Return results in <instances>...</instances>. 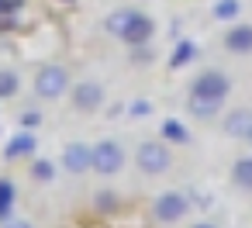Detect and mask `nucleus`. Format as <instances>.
Returning <instances> with one entry per match:
<instances>
[{
    "instance_id": "nucleus-1",
    "label": "nucleus",
    "mask_w": 252,
    "mask_h": 228,
    "mask_svg": "<svg viewBox=\"0 0 252 228\" xmlns=\"http://www.w3.org/2000/svg\"><path fill=\"white\" fill-rule=\"evenodd\" d=\"M104 32L111 35V38H118V42H125V45H149L152 42V35H156V25H152V18L149 14H142V11H135V7H118V11H111L107 18H104Z\"/></svg>"
},
{
    "instance_id": "nucleus-2",
    "label": "nucleus",
    "mask_w": 252,
    "mask_h": 228,
    "mask_svg": "<svg viewBox=\"0 0 252 228\" xmlns=\"http://www.w3.org/2000/svg\"><path fill=\"white\" fill-rule=\"evenodd\" d=\"M135 166H138L145 176H159V173H166V169L173 166V152H169L166 142L149 138V142H142V145L135 149Z\"/></svg>"
},
{
    "instance_id": "nucleus-3",
    "label": "nucleus",
    "mask_w": 252,
    "mask_h": 228,
    "mask_svg": "<svg viewBox=\"0 0 252 228\" xmlns=\"http://www.w3.org/2000/svg\"><path fill=\"white\" fill-rule=\"evenodd\" d=\"M66 90H69V69H66V66L45 63V66L35 73V94H38L42 100H59Z\"/></svg>"
},
{
    "instance_id": "nucleus-4",
    "label": "nucleus",
    "mask_w": 252,
    "mask_h": 228,
    "mask_svg": "<svg viewBox=\"0 0 252 228\" xmlns=\"http://www.w3.org/2000/svg\"><path fill=\"white\" fill-rule=\"evenodd\" d=\"M228 94H231V80L221 69H204V73H197L190 80V97H204V100H221L224 104Z\"/></svg>"
},
{
    "instance_id": "nucleus-5",
    "label": "nucleus",
    "mask_w": 252,
    "mask_h": 228,
    "mask_svg": "<svg viewBox=\"0 0 252 228\" xmlns=\"http://www.w3.org/2000/svg\"><path fill=\"white\" fill-rule=\"evenodd\" d=\"M121 166H125V149H121V142L104 138V142L94 145V173H100V176H114Z\"/></svg>"
},
{
    "instance_id": "nucleus-6",
    "label": "nucleus",
    "mask_w": 252,
    "mask_h": 228,
    "mask_svg": "<svg viewBox=\"0 0 252 228\" xmlns=\"http://www.w3.org/2000/svg\"><path fill=\"white\" fill-rule=\"evenodd\" d=\"M152 211H156L159 221L173 225V221L187 218V211H190V197H187L183 190H166V194L156 197V207H152Z\"/></svg>"
},
{
    "instance_id": "nucleus-7",
    "label": "nucleus",
    "mask_w": 252,
    "mask_h": 228,
    "mask_svg": "<svg viewBox=\"0 0 252 228\" xmlns=\"http://www.w3.org/2000/svg\"><path fill=\"white\" fill-rule=\"evenodd\" d=\"M69 94H73V107L83 111V114H90L104 104V87L97 80H80V83L69 87Z\"/></svg>"
},
{
    "instance_id": "nucleus-8",
    "label": "nucleus",
    "mask_w": 252,
    "mask_h": 228,
    "mask_svg": "<svg viewBox=\"0 0 252 228\" xmlns=\"http://www.w3.org/2000/svg\"><path fill=\"white\" fill-rule=\"evenodd\" d=\"M63 166L69 169V173H87V169H94V145H87V142H69L66 149H63Z\"/></svg>"
},
{
    "instance_id": "nucleus-9",
    "label": "nucleus",
    "mask_w": 252,
    "mask_h": 228,
    "mask_svg": "<svg viewBox=\"0 0 252 228\" xmlns=\"http://www.w3.org/2000/svg\"><path fill=\"white\" fill-rule=\"evenodd\" d=\"M224 49L231 56H252V25L231 21V28L224 32Z\"/></svg>"
},
{
    "instance_id": "nucleus-10",
    "label": "nucleus",
    "mask_w": 252,
    "mask_h": 228,
    "mask_svg": "<svg viewBox=\"0 0 252 228\" xmlns=\"http://www.w3.org/2000/svg\"><path fill=\"white\" fill-rule=\"evenodd\" d=\"M224 135L228 138H249L252 135V107H235L224 118Z\"/></svg>"
},
{
    "instance_id": "nucleus-11",
    "label": "nucleus",
    "mask_w": 252,
    "mask_h": 228,
    "mask_svg": "<svg viewBox=\"0 0 252 228\" xmlns=\"http://www.w3.org/2000/svg\"><path fill=\"white\" fill-rule=\"evenodd\" d=\"M187 107H190V114L197 121H211V118H218V111L224 104L221 100H204V97H187Z\"/></svg>"
},
{
    "instance_id": "nucleus-12",
    "label": "nucleus",
    "mask_w": 252,
    "mask_h": 228,
    "mask_svg": "<svg viewBox=\"0 0 252 228\" xmlns=\"http://www.w3.org/2000/svg\"><path fill=\"white\" fill-rule=\"evenodd\" d=\"M231 180H235L238 190H252V156L235 159V166H231Z\"/></svg>"
},
{
    "instance_id": "nucleus-13",
    "label": "nucleus",
    "mask_w": 252,
    "mask_h": 228,
    "mask_svg": "<svg viewBox=\"0 0 252 228\" xmlns=\"http://www.w3.org/2000/svg\"><path fill=\"white\" fill-rule=\"evenodd\" d=\"M35 152V135L32 131H21L7 142V159H18V156H32Z\"/></svg>"
},
{
    "instance_id": "nucleus-14",
    "label": "nucleus",
    "mask_w": 252,
    "mask_h": 228,
    "mask_svg": "<svg viewBox=\"0 0 252 228\" xmlns=\"http://www.w3.org/2000/svg\"><path fill=\"white\" fill-rule=\"evenodd\" d=\"M14 197H18V190H14V183L4 176L0 180V225L4 221H11V211H14Z\"/></svg>"
},
{
    "instance_id": "nucleus-15",
    "label": "nucleus",
    "mask_w": 252,
    "mask_h": 228,
    "mask_svg": "<svg viewBox=\"0 0 252 228\" xmlns=\"http://www.w3.org/2000/svg\"><path fill=\"white\" fill-rule=\"evenodd\" d=\"M197 59V45L193 42H176V49H173V56H169V69H183L187 63H193Z\"/></svg>"
},
{
    "instance_id": "nucleus-16",
    "label": "nucleus",
    "mask_w": 252,
    "mask_h": 228,
    "mask_svg": "<svg viewBox=\"0 0 252 228\" xmlns=\"http://www.w3.org/2000/svg\"><path fill=\"white\" fill-rule=\"evenodd\" d=\"M162 142H176V145L190 142L187 125H183V121H176V118H166V121H162Z\"/></svg>"
},
{
    "instance_id": "nucleus-17",
    "label": "nucleus",
    "mask_w": 252,
    "mask_h": 228,
    "mask_svg": "<svg viewBox=\"0 0 252 228\" xmlns=\"http://www.w3.org/2000/svg\"><path fill=\"white\" fill-rule=\"evenodd\" d=\"M211 14H214L218 21H235V18L242 14V0H214Z\"/></svg>"
},
{
    "instance_id": "nucleus-18",
    "label": "nucleus",
    "mask_w": 252,
    "mask_h": 228,
    "mask_svg": "<svg viewBox=\"0 0 252 228\" xmlns=\"http://www.w3.org/2000/svg\"><path fill=\"white\" fill-rule=\"evenodd\" d=\"M18 73H11V69H0V100H11L14 94H18Z\"/></svg>"
},
{
    "instance_id": "nucleus-19",
    "label": "nucleus",
    "mask_w": 252,
    "mask_h": 228,
    "mask_svg": "<svg viewBox=\"0 0 252 228\" xmlns=\"http://www.w3.org/2000/svg\"><path fill=\"white\" fill-rule=\"evenodd\" d=\"M32 176H35L38 183H49V180L56 176V166H52L49 159H35V163H32Z\"/></svg>"
},
{
    "instance_id": "nucleus-20",
    "label": "nucleus",
    "mask_w": 252,
    "mask_h": 228,
    "mask_svg": "<svg viewBox=\"0 0 252 228\" xmlns=\"http://www.w3.org/2000/svg\"><path fill=\"white\" fill-rule=\"evenodd\" d=\"M128 114L131 118H145V114H152V104L149 100H131L128 104Z\"/></svg>"
},
{
    "instance_id": "nucleus-21",
    "label": "nucleus",
    "mask_w": 252,
    "mask_h": 228,
    "mask_svg": "<svg viewBox=\"0 0 252 228\" xmlns=\"http://www.w3.org/2000/svg\"><path fill=\"white\" fill-rule=\"evenodd\" d=\"M25 4L28 0H0V14H18V11H25Z\"/></svg>"
},
{
    "instance_id": "nucleus-22",
    "label": "nucleus",
    "mask_w": 252,
    "mask_h": 228,
    "mask_svg": "<svg viewBox=\"0 0 252 228\" xmlns=\"http://www.w3.org/2000/svg\"><path fill=\"white\" fill-rule=\"evenodd\" d=\"M131 59H138V63H152V49H149V45H135V49H131Z\"/></svg>"
},
{
    "instance_id": "nucleus-23",
    "label": "nucleus",
    "mask_w": 252,
    "mask_h": 228,
    "mask_svg": "<svg viewBox=\"0 0 252 228\" xmlns=\"http://www.w3.org/2000/svg\"><path fill=\"white\" fill-rule=\"evenodd\" d=\"M18 28V14H0V32H14Z\"/></svg>"
},
{
    "instance_id": "nucleus-24",
    "label": "nucleus",
    "mask_w": 252,
    "mask_h": 228,
    "mask_svg": "<svg viewBox=\"0 0 252 228\" xmlns=\"http://www.w3.org/2000/svg\"><path fill=\"white\" fill-rule=\"evenodd\" d=\"M38 121H42V118H38L35 111H28V114H21V128H25V131H28V128H35Z\"/></svg>"
},
{
    "instance_id": "nucleus-25",
    "label": "nucleus",
    "mask_w": 252,
    "mask_h": 228,
    "mask_svg": "<svg viewBox=\"0 0 252 228\" xmlns=\"http://www.w3.org/2000/svg\"><path fill=\"white\" fill-rule=\"evenodd\" d=\"M4 228H32V221H25V218H11V221H4Z\"/></svg>"
},
{
    "instance_id": "nucleus-26",
    "label": "nucleus",
    "mask_w": 252,
    "mask_h": 228,
    "mask_svg": "<svg viewBox=\"0 0 252 228\" xmlns=\"http://www.w3.org/2000/svg\"><path fill=\"white\" fill-rule=\"evenodd\" d=\"M193 228H214V225H207V221H200V225H193Z\"/></svg>"
},
{
    "instance_id": "nucleus-27",
    "label": "nucleus",
    "mask_w": 252,
    "mask_h": 228,
    "mask_svg": "<svg viewBox=\"0 0 252 228\" xmlns=\"http://www.w3.org/2000/svg\"><path fill=\"white\" fill-rule=\"evenodd\" d=\"M59 4H76V0H59Z\"/></svg>"
},
{
    "instance_id": "nucleus-28",
    "label": "nucleus",
    "mask_w": 252,
    "mask_h": 228,
    "mask_svg": "<svg viewBox=\"0 0 252 228\" xmlns=\"http://www.w3.org/2000/svg\"><path fill=\"white\" fill-rule=\"evenodd\" d=\"M245 142H249V145H252V135H249V138H245Z\"/></svg>"
}]
</instances>
